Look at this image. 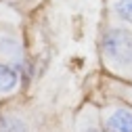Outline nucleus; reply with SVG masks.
I'll return each mask as SVG.
<instances>
[{"label":"nucleus","instance_id":"obj_5","mask_svg":"<svg viewBox=\"0 0 132 132\" xmlns=\"http://www.w3.org/2000/svg\"><path fill=\"white\" fill-rule=\"evenodd\" d=\"M107 11L113 23L132 29V0H107Z\"/></svg>","mask_w":132,"mask_h":132},{"label":"nucleus","instance_id":"obj_9","mask_svg":"<svg viewBox=\"0 0 132 132\" xmlns=\"http://www.w3.org/2000/svg\"><path fill=\"white\" fill-rule=\"evenodd\" d=\"M9 2H25V0H9Z\"/></svg>","mask_w":132,"mask_h":132},{"label":"nucleus","instance_id":"obj_4","mask_svg":"<svg viewBox=\"0 0 132 132\" xmlns=\"http://www.w3.org/2000/svg\"><path fill=\"white\" fill-rule=\"evenodd\" d=\"M21 84H23V76L0 59V101L15 96L19 92Z\"/></svg>","mask_w":132,"mask_h":132},{"label":"nucleus","instance_id":"obj_8","mask_svg":"<svg viewBox=\"0 0 132 132\" xmlns=\"http://www.w3.org/2000/svg\"><path fill=\"white\" fill-rule=\"evenodd\" d=\"M113 94L118 96V98H124L126 103L132 105V84H115Z\"/></svg>","mask_w":132,"mask_h":132},{"label":"nucleus","instance_id":"obj_7","mask_svg":"<svg viewBox=\"0 0 132 132\" xmlns=\"http://www.w3.org/2000/svg\"><path fill=\"white\" fill-rule=\"evenodd\" d=\"M0 132H31L27 120L15 111H0Z\"/></svg>","mask_w":132,"mask_h":132},{"label":"nucleus","instance_id":"obj_1","mask_svg":"<svg viewBox=\"0 0 132 132\" xmlns=\"http://www.w3.org/2000/svg\"><path fill=\"white\" fill-rule=\"evenodd\" d=\"M101 59L111 76L132 84V29L118 23L105 27L101 36Z\"/></svg>","mask_w":132,"mask_h":132},{"label":"nucleus","instance_id":"obj_3","mask_svg":"<svg viewBox=\"0 0 132 132\" xmlns=\"http://www.w3.org/2000/svg\"><path fill=\"white\" fill-rule=\"evenodd\" d=\"M98 111L105 132H132V105H109Z\"/></svg>","mask_w":132,"mask_h":132},{"label":"nucleus","instance_id":"obj_2","mask_svg":"<svg viewBox=\"0 0 132 132\" xmlns=\"http://www.w3.org/2000/svg\"><path fill=\"white\" fill-rule=\"evenodd\" d=\"M0 59L17 69L23 76V82L29 80V73H31L29 57L25 53L21 34L15 29L11 21H0Z\"/></svg>","mask_w":132,"mask_h":132},{"label":"nucleus","instance_id":"obj_6","mask_svg":"<svg viewBox=\"0 0 132 132\" xmlns=\"http://www.w3.org/2000/svg\"><path fill=\"white\" fill-rule=\"evenodd\" d=\"M76 132H105L103 122H101V111L94 109L92 105L84 107V109H82V113L78 115Z\"/></svg>","mask_w":132,"mask_h":132}]
</instances>
